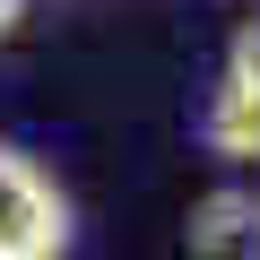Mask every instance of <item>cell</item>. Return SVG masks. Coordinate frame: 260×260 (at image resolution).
Listing matches in <instances>:
<instances>
[{
    "label": "cell",
    "instance_id": "1",
    "mask_svg": "<svg viewBox=\"0 0 260 260\" xmlns=\"http://www.w3.org/2000/svg\"><path fill=\"white\" fill-rule=\"evenodd\" d=\"M70 251V200L61 182L18 156V148H0V260H61Z\"/></svg>",
    "mask_w": 260,
    "mask_h": 260
},
{
    "label": "cell",
    "instance_id": "2",
    "mask_svg": "<svg viewBox=\"0 0 260 260\" xmlns=\"http://www.w3.org/2000/svg\"><path fill=\"white\" fill-rule=\"evenodd\" d=\"M182 251L191 260H260V191L251 182L200 191L191 217H182Z\"/></svg>",
    "mask_w": 260,
    "mask_h": 260
},
{
    "label": "cell",
    "instance_id": "3",
    "mask_svg": "<svg viewBox=\"0 0 260 260\" xmlns=\"http://www.w3.org/2000/svg\"><path fill=\"white\" fill-rule=\"evenodd\" d=\"M200 130H208V148H217L225 165H251V156H260V95H243V87H225V78H217V95H208Z\"/></svg>",
    "mask_w": 260,
    "mask_h": 260
},
{
    "label": "cell",
    "instance_id": "4",
    "mask_svg": "<svg viewBox=\"0 0 260 260\" xmlns=\"http://www.w3.org/2000/svg\"><path fill=\"white\" fill-rule=\"evenodd\" d=\"M225 87L260 95V18H243V26H234V44H225Z\"/></svg>",
    "mask_w": 260,
    "mask_h": 260
},
{
    "label": "cell",
    "instance_id": "5",
    "mask_svg": "<svg viewBox=\"0 0 260 260\" xmlns=\"http://www.w3.org/2000/svg\"><path fill=\"white\" fill-rule=\"evenodd\" d=\"M18 18H26V0H0V35H18Z\"/></svg>",
    "mask_w": 260,
    "mask_h": 260
}]
</instances>
